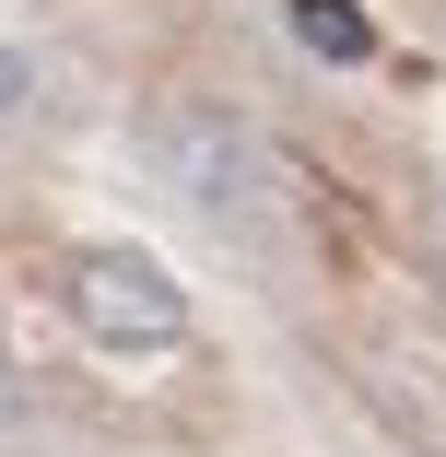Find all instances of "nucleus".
Masks as SVG:
<instances>
[{
  "instance_id": "39448f33",
  "label": "nucleus",
  "mask_w": 446,
  "mask_h": 457,
  "mask_svg": "<svg viewBox=\"0 0 446 457\" xmlns=\"http://www.w3.org/2000/svg\"><path fill=\"white\" fill-rule=\"evenodd\" d=\"M423 246H434V270H446V188L423 200Z\"/></svg>"
},
{
  "instance_id": "f257e3e1",
  "label": "nucleus",
  "mask_w": 446,
  "mask_h": 457,
  "mask_svg": "<svg viewBox=\"0 0 446 457\" xmlns=\"http://www.w3.org/2000/svg\"><path fill=\"white\" fill-rule=\"evenodd\" d=\"M153 141H164V176H176V200H189L200 223L258 235V223L282 212V153L258 141L247 118H223V106H176Z\"/></svg>"
},
{
  "instance_id": "7ed1b4c3",
  "label": "nucleus",
  "mask_w": 446,
  "mask_h": 457,
  "mask_svg": "<svg viewBox=\"0 0 446 457\" xmlns=\"http://www.w3.org/2000/svg\"><path fill=\"white\" fill-rule=\"evenodd\" d=\"M294 36L317 59H376V24H365V0H294Z\"/></svg>"
},
{
  "instance_id": "f03ea898",
  "label": "nucleus",
  "mask_w": 446,
  "mask_h": 457,
  "mask_svg": "<svg viewBox=\"0 0 446 457\" xmlns=\"http://www.w3.org/2000/svg\"><path fill=\"white\" fill-rule=\"evenodd\" d=\"M71 317H82V340H106V352H176V340H189V294H176V270H153L141 246L71 258Z\"/></svg>"
},
{
  "instance_id": "20e7f679",
  "label": "nucleus",
  "mask_w": 446,
  "mask_h": 457,
  "mask_svg": "<svg viewBox=\"0 0 446 457\" xmlns=\"http://www.w3.org/2000/svg\"><path fill=\"white\" fill-rule=\"evenodd\" d=\"M24 106H36V59H24V47H0V118H24Z\"/></svg>"
}]
</instances>
